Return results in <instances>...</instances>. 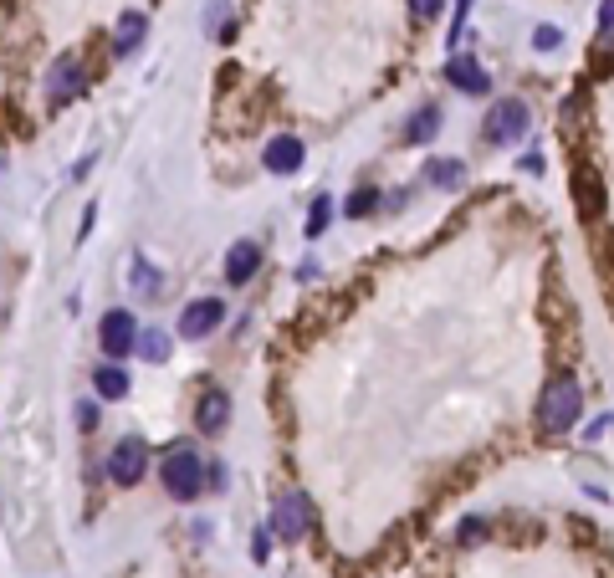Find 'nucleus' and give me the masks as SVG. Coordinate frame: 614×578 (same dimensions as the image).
Masks as SVG:
<instances>
[{
  "mask_svg": "<svg viewBox=\"0 0 614 578\" xmlns=\"http://www.w3.org/2000/svg\"><path fill=\"white\" fill-rule=\"evenodd\" d=\"M159 481H164V492L174 502H195L205 492V456L195 446H174L159 466Z\"/></svg>",
  "mask_w": 614,
  "mask_h": 578,
  "instance_id": "nucleus-1",
  "label": "nucleus"
},
{
  "mask_svg": "<svg viewBox=\"0 0 614 578\" xmlns=\"http://www.w3.org/2000/svg\"><path fill=\"white\" fill-rule=\"evenodd\" d=\"M579 410H584V394H579V384L568 379V374H558V379L543 389V430L563 435L568 425L579 420Z\"/></svg>",
  "mask_w": 614,
  "mask_h": 578,
  "instance_id": "nucleus-2",
  "label": "nucleus"
},
{
  "mask_svg": "<svg viewBox=\"0 0 614 578\" xmlns=\"http://www.w3.org/2000/svg\"><path fill=\"white\" fill-rule=\"evenodd\" d=\"M144 471H149V446L144 440H118V446L108 451V481L113 486H139L144 481Z\"/></svg>",
  "mask_w": 614,
  "mask_h": 578,
  "instance_id": "nucleus-3",
  "label": "nucleus"
},
{
  "mask_svg": "<svg viewBox=\"0 0 614 578\" xmlns=\"http://www.w3.org/2000/svg\"><path fill=\"white\" fill-rule=\"evenodd\" d=\"M307 527H313V507H307V497L302 492H282L277 507H272V532L282 543H302Z\"/></svg>",
  "mask_w": 614,
  "mask_h": 578,
  "instance_id": "nucleus-4",
  "label": "nucleus"
},
{
  "mask_svg": "<svg viewBox=\"0 0 614 578\" xmlns=\"http://www.w3.org/2000/svg\"><path fill=\"white\" fill-rule=\"evenodd\" d=\"M487 144H512V139H522L528 133V103H517V98H502L492 113H487Z\"/></svg>",
  "mask_w": 614,
  "mask_h": 578,
  "instance_id": "nucleus-5",
  "label": "nucleus"
},
{
  "mask_svg": "<svg viewBox=\"0 0 614 578\" xmlns=\"http://www.w3.org/2000/svg\"><path fill=\"white\" fill-rule=\"evenodd\" d=\"M134 328H139V323H134V313H123V307L103 313L98 338H103V353H108V359H123L128 348H139V333H134Z\"/></svg>",
  "mask_w": 614,
  "mask_h": 578,
  "instance_id": "nucleus-6",
  "label": "nucleus"
},
{
  "mask_svg": "<svg viewBox=\"0 0 614 578\" xmlns=\"http://www.w3.org/2000/svg\"><path fill=\"white\" fill-rule=\"evenodd\" d=\"M221 318H226V302L221 297H195V302H185V313H180V333L195 343L210 328H221Z\"/></svg>",
  "mask_w": 614,
  "mask_h": 578,
  "instance_id": "nucleus-7",
  "label": "nucleus"
},
{
  "mask_svg": "<svg viewBox=\"0 0 614 578\" xmlns=\"http://www.w3.org/2000/svg\"><path fill=\"white\" fill-rule=\"evenodd\" d=\"M302 159H307V149L292 133H277V139H267V149H261V164L272 174H292V169H302Z\"/></svg>",
  "mask_w": 614,
  "mask_h": 578,
  "instance_id": "nucleus-8",
  "label": "nucleus"
},
{
  "mask_svg": "<svg viewBox=\"0 0 614 578\" xmlns=\"http://www.w3.org/2000/svg\"><path fill=\"white\" fill-rule=\"evenodd\" d=\"M144 36H149V16H144V11H123L118 26H113V52H118V57H134Z\"/></svg>",
  "mask_w": 614,
  "mask_h": 578,
  "instance_id": "nucleus-9",
  "label": "nucleus"
},
{
  "mask_svg": "<svg viewBox=\"0 0 614 578\" xmlns=\"http://www.w3.org/2000/svg\"><path fill=\"white\" fill-rule=\"evenodd\" d=\"M77 93H82V67L67 57V62H57V67L47 72V98L62 108V103H72Z\"/></svg>",
  "mask_w": 614,
  "mask_h": 578,
  "instance_id": "nucleus-10",
  "label": "nucleus"
},
{
  "mask_svg": "<svg viewBox=\"0 0 614 578\" xmlns=\"http://www.w3.org/2000/svg\"><path fill=\"white\" fill-rule=\"evenodd\" d=\"M256 266H261V246H256V241H236V246L226 251V282H231V287L251 282Z\"/></svg>",
  "mask_w": 614,
  "mask_h": 578,
  "instance_id": "nucleus-11",
  "label": "nucleus"
},
{
  "mask_svg": "<svg viewBox=\"0 0 614 578\" xmlns=\"http://www.w3.org/2000/svg\"><path fill=\"white\" fill-rule=\"evenodd\" d=\"M226 420H231V399H226V389H205L200 410H195V425H200L205 435H221Z\"/></svg>",
  "mask_w": 614,
  "mask_h": 578,
  "instance_id": "nucleus-12",
  "label": "nucleus"
},
{
  "mask_svg": "<svg viewBox=\"0 0 614 578\" xmlns=\"http://www.w3.org/2000/svg\"><path fill=\"white\" fill-rule=\"evenodd\" d=\"M446 77L461 87V93H487V67H481V62H471V57H451L446 62Z\"/></svg>",
  "mask_w": 614,
  "mask_h": 578,
  "instance_id": "nucleus-13",
  "label": "nucleus"
},
{
  "mask_svg": "<svg viewBox=\"0 0 614 578\" xmlns=\"http://www.w3.org/2000/svg\"><path fill=\"white\" fill-rule=\"evenodd\" d=\"M435 133H441V108H420L410 118V128H405V144H425V139H435Z\"/></svg>",
  "mask_w": 614,
  "mask_h": 578,
  "instance_id": "nucleus-14",
  "label": "nucleus"
},
{
  "mask_svg": "<svg viewBox=\"0 0 614 578\" xmlns=\"http://www.w3.org/2000/svg\"><path fill=\"white\" fill-rule=\"evenodd\" d=\"M93 389H98L103 399H123V394H128V374H123L118 364H103V369L93 374Z\"/></svg>",
  "mask_w": 614,
  "mask_h": 578,
  "instance_id": "nucleus-15",
  "label": "nucleus"
},
{
  "mask_svg": "<svg viewBox=\"0 0 614 578\" xmlns=\"http://www.w3.org/2000/svg\"><path fill=\"white\" fill-rule=\"evenodd\" d=\"M139 353H144V364H164L169 359V333L164 328H144L139 333Z\"/></svg>",
  "mask_w": 614,
  "mask_h": 578,
  "instance_id": "nucleus-16",
  "label": "nucleus"
},
{
  "mask_svg": "<svg viewBox=\"0 0 614 578\" xmlns=\"http://www.w3.org/2000/svg\"><path fill=\"white\" fill-rule=\"evenodd\" d=\"M430 185H441V190H456L461 185V159H430Z\"/></svg>",
  "mask_w": 614,
  "mask_h": 578,
  "instance_id": "nucleus-17",
  "label": "nucleus"
},
{
  "mask_svg": "<svg viewBox=\"0 0 614 578\" xmlns=\"http://www.w3.org/2000/svg\"><path fill=\"white\" fill-rule=\"evenodd\" d=\"M134 292H144V297H159V272L144 261V256H134Z\"/></svg>",
  "mask_w": 614,
  "mask_h": 578,
  "instance_id": "nucleus-18",
  "label": "nucleus"
},
{
  "mask_svg": "<svg viewBox=\"0 0 614 578\" xmlns=\"http://www.w3.org/2000/svg\"><path fill=\"white\" fill-rule=\"evenodd\" d=\"M328 220H333V200H328V195H318V200H313V215H307V236L318 241V236L328 231Z\"/></svg>",
  "mask_w": 614,
  "mask_h": 578,
  "instance_id": "nucleus-19",
  "label": "nucleus"
},
{
  "mask_svg": "<svg viewBox=\"0 0 614 578\" xmlns=\"http://www.w3.org/2000/svg\"><path fill=\"white\" fill-rule=\"evenodd\" d=\"M374 205H379V190H354L343 210L354 215V220H364V215H374Z\"/></svg>",
  "mask_w": 614,
  "mask_h": 578,
  "instance_id": "nucleus-20",
  "label": "nucleus"
},
{
  "mask_svg": "<svg viewBox=\"0 0 614 578\" xmlns=\"http://www.w3.org/2000/svg\"><path fill=\"white\" fill-rule=\"evenodd\" d=\"M599 47L614 57V0H604V6H599Z\"/></svg>",
  "mask_w": 614,
  "mask_h": 578,
  "instance_id": "nucleus-21",
  "label": "nucleus"
},
{
  "mask_svg": "<svg viewBox=\"0 0 614 578\" xmlns=\"http://www.w3.org/2000/svg\"><path fill=\"white\" fill-rule=\"evenodd\" d=\"M441 11H446V0H410V16L415 21H435Z\"/></svg>",
  "mask_w": 614,
  "mask_h": 578,
  "instance_id": "nucleus-22",
  "label": "nucleus"
},
{
  "mask_svg": "<svg viewBox=\"0 0 614 578\" xmlns=\"http://www.w3.org/2000/svg\"><path fill=\"white\" fill-rule=\"evenodd\" d=\"M221 26H231V6H226V0H215V6H210V36H221Z\"/></svg>",
  "mask_w": 614,
  "mask_h": 578,
  "instance_id": "nucleus-23",
  "label": "nucleus"
},
{
  "mask_svg": "<svg viewBox=\"0 0 614 578\" xmlns=\"http://www.w3.org/2000/svg\"><path fill=\"white\" fill-rule=\"evenodd\" d=\"M251 558H256V563H267V558H272V538H267V527H256V538H251Z\"/></svg>",
  "mask_w": 614,
  "mask_h": 578,
  "instance_id": "nucleus-24",
  "label": "nucleus"
},
{
  "mask_svg": "<svg viewBox=\"0 0 614 578\" xmlns=\"http://www.w3.org/2000/svg\"><path fill=\"white\" fill-rule=\"evenodd\" d=\"M558 41H563V36H558V26H538V36H533V47H538V52H553V47H558Z\"/></svg>",
  "mask_w": 614,
  "mask_h": 578,
  "instance_id": "nucleus-25",
  "label": "nucleus"
},
{
  "mask_svg": "<svg viewBox=\"0 0 614 578\" xmlns=\"http://www.w3.org/2000/svg\"><path fill=\"white\" fill-rule=\"evenodd\" d=\"M481 538H487V522H466L461 527V543H481Z\"/></svg>",
  "mask_w": 614,
  "mask_h": 578,
  "instance_id": "nucleus-26",
  "label": "nucleus"
},
{
  "mask_svg": "<svg viewBox=\"0 0 614 578\" xmlns=\"http://www.w3.org/2000/svg\"><path fill=\"white\" fill-rule=\"evenodd\" d=\"M93 420H98L93 405H77V425H82V430H93Z\"/></svg>",
  "mask_w": 614,
  "mask_h": 578,
  "instance_id": "nucleus-27",
  "label": "nucleus"
}]
</instances>
